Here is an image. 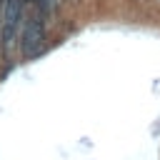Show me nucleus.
Masks as SVG:
<instances>
[{
    "mask_svg": "<svg viewBox=\"0 0 160 160\" xmlns=\"http://www.w3.org/2000/svg\"><path fill=\"white\" fill-rule=\"evenodd\" d=\"M30 2H38V0H30Z\"/></svg>",
    "mask_w": 160,
    "mask_h": 160,
    "instance_id": "obj_2",
    "label": "nucleus"
},
{
    "mask_svg": "<svg viewBox=\"0 0 160 160\" xmlns=\"http://www.w3.org/2000/svg\"><path fill=\"white\" fill-rule=\"evenodd\" d=\"M45 50V22L40 15H32L22 22L20 30V55L22 60H32Z\"/></svg>",
    "mask_w": 160,
    "mask_h": 160,
    "instance_id": "obj_1",
    "label": "nucleus"
}]
</instances>
